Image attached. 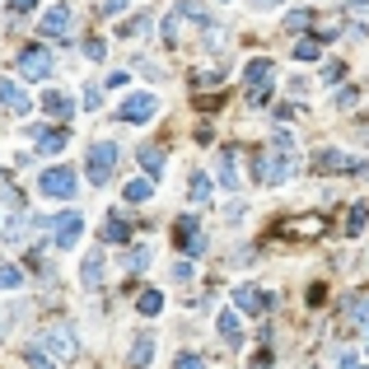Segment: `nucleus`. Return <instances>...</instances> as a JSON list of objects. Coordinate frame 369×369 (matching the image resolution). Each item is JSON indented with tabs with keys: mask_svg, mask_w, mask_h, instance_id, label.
Wrapping results in <instances>:
<instances>
[{
	"mask_svg": "<svg viewBox=\"0 0 369 369\" xmlns=\"http://www.w3.org/2000/svg\"><path fill=\"white\" fill-rule=\"evenodd\" d=\"M38 192L52 196V201H75V196H79V173H75V168H66V164L42 168V173H38Z\"/></svg>",
	"mask_w": 369,
	"mask_h": 369,
	"instance_id": "f257e3e1",
	"label": "nucleus"
},
{
	"mask_svg": "<svg viewBox=\"0 0 369 369\" xmlns=\"http://www.w3.org/2000/svg\"><path fill=\"white\" fill-rule=\"evenodd\" d=\"M294 173H299V159H294V150H266L262 159H257V178H262L266 187H281V183H290Z\"/></svg>",
	"mask_w": 369,
	"mask_h": 369,
	"instance_id": "f03ea898",
	"label": "nucleus"
},
{
	"mask_svg": "<svg viewBox=\"0 0 369 369\" xmlns=\"http://www.w3.org/2000/svg\"><path fill=\"white\" fill-rule=\"evenodd\" d=\"M38 225H42V229H52V238H56V248H61V253H71V248H79V234H84V215H79V211L42 215Z\"/></svg>",
	"mask_w": 369,
	"mask_h": 369,
	"instance_id": "7ed1b4c3",
	"label": "nucleus"
},
{
	"mask_svg": "<svg viewBox=\"0 0 369 369\" xmlns=\"http://www.w3.org/2000/svg\"><path fill=\"white\" fill-rule=\"evenodd\" d=\"M117 159H122V150H117L112 140H94L89 155H84V173H89V183L103 187L107 178H112V168H117Z\"/></svg>",
	"mask_w": 369,
	"mask_h": 369,
	"instance_id": "20e7f679",
	"label": "nucleus"
},
{
	"mask_svg": "<svg viewBox=\"0 0 369 369\" xmlns=\"http://www.w3.org/2000/svg\"><path fill=\"white\" fill-rule=\"evenodd\" d=\"M117 117L131 122V127H145V122H155L159 117V99L155 94H145V89H140V94H127L122 107H117Z\"/></svg>",
	"mask_w": 369,
	"mask_h": 369,
	"instance_id": "39448f33",
	"label": "nucleus"
},
{
	"mask_svg": "<svg viewBox=\"0 0 369 369\" xmlns=\"http://www.w3.org/2000/svg\"><path fill=\"white\" fill-rule=\"evenodd\" d=\"M14 66H19V75H24V79H47V75L56 71V61H52V52H47V47H24Z\"/></svg>",
	"mask_w": 369,
	"mask_h": 369,
	"instance_id": "423d86ee",
	"label": "nucleus"
},
{
	"mask_svg": "<svg viewBox=\"0 0 369 369\" xmlns=\"http://www.w3.org/2000/svg\"><path fill=\"white\" fill-rule=\"evenodd\" d=\"M42 346L52 351L56 360H75L79 355V337L71 327H47V332H42Z\"/></svg>",
	"mask_w": 369,
	"mask_h": 369,
	"instance_id": "0eeeda50",
	"label": "nucleus"
},
{
	"mask_svg": "<svg viewBox=\"0 0 369 369\" xmlns=\"http://www.w3.org/2000/svg\"><path fill=\"white\" fill-rule=\"evenodd\" d=\"M314 168H327V173H360L365 164H360V159H351V155H342V150H332V145H327V150H318V155H314Z\"/></svg>",
	"mask_w": 369,
	"mask_h": 369,
	"instance_id": "6e6552de",
	"label": "nucleus"
},
{
	"mask_svg": "<svg viewBox=\"0 0 369 369\" xmlns=\"http://www.w3.org/2000/svg\"><path fill=\"white\" fill-rule=\"evenodd\" d=\"M215 332H220V342L229 346V351H238V346H243V318H238V309H220Z\"/></svg>",
	"mask_w": 369,
	"mask_h": 369,
	"instance_id": "1a4fd4ad",
	"label": "nucleus"
},
{
	"mask_svg": "<svg viewBox=\"0 0 369 369\" xmlns=\"http://www.w3.org/2000/svg\"><path fill=\"white\" fill-rule=\"evenodd\" d=\"M0 107L10 112V117H28L33 112V103H28V94L14 84V79H0Z\"/></svg>",
	"mask_w": 369,
	"mask_h": 369,
	"instance_id": "9d476101",
	"label": "nucleus"
},
{
	"mask_svg": "<svg viewBox=\"0 0 369 369\" xmlns=\"http://www.w3.org/2000/svg\"><path fill=\"white\" fill-rule=\"evenodd\" d=\"M178 248H183L187 257H196V253L206 248V234H201V220H192V215H183V220H178Z\"/></svg>",
	"mask_w": 369,
	"mask_h": 369,
	"instance_id": "9b49d317",
	"label": "nucleus"
},
{
	"mask_svg": "<svg viewBox=\"0 0 369 369\" xmlns=\"http://www.w3.org/2000/svg\"><path fill=\"white\" fill-rule=\"evenodd\" d=\"M234 309L238 314H262V309H271V294H266L262 285H238L234 290Z\"/></svg>",
	"mask_w": 369,
	"mask_h": 369,
	"instance_id": "f8f14e48",
	"label": "nucleus"
},
{
	"mask_svg": "<svg viewBox=\"0 0 369 369\" xmlns=\"http://www.w3.org/2000/svg\"><path fill=\"white\" fill-rule=\"evenodd\" d=\"M71 33V5H52L42 14V38H66Z\"/></svg>",
	"mask_w": 369,
	"mask_h": 369,
	"instance_id": "ddd939ff",
	"label": "nucleus"
},
{
	"mask_svg": "<svg viewBox=\"0 0 369 369\" xmlns=\"http://www.w3.org/2000/svg\"><path fill=\"white\" fill-rule=\"evenodd\" d=\"M271 79H276V61L271 56H253L248 61V89H271Z\"/></svg>",
	"mask_w": 369,
	"mask_h": 369,
	"instance_id": "4468645a",
	"label": "nucleus"
},
{
	"mask_svg": "<svg viewBox=\"0 0 369 369\" xmlns=\"http://www.w3.org/2000/svg\"><path fill=\"white\" fill-rule=\"evenodd\" d=\"M66 140H71V136L61 131V127H38V131H33L38 155H61V150H66Z\"/></svg>",
	"mask_w": 369,
	"mask_h": 369,
	"instance_id": "2eb2a0df",
	"label": "nucleus"
},
{
	"mask_svg": "<svg viewBox=\"0 0 369 369\" xmlns=\"http://www.w3.org/2000/svg\"><path fill=\"white\" fill-rule=\"evenodd\" d=\"M103 253H89V257H84V266H79V285H84V290H99V285H103Z\"/></svg>",
	"mask_w": 369,
	"mask_h": 369,
	"instance_id": "dca6fc26",
	"label": "nucleus"
},
{
	"mask_svg": "<svg viewBox=\"0 0 369 369\" xmlns=\"http://www.w3.org/2000/svg\"><path fill=\"white\" fill-rule=\"evenodd\" d=\"M155 332H140V337H136V346H131V355H127V365L131 369H145L150 365V360H155Z\"/></svg>",
	"mask_w": 369,
	"mask_h": 369,
	"instance_id": "f3484780",
	"label": "nucleus"
},
{
	"mask_svg": "<svg viewBox=\"0 0 369 369\" xmlns=\"http://www.w3.org/2000/svg\"><path fill=\"white\" fill-rule=\"evenodd\" d=\"M215 178H220V187H225V192H238V159H234V150H220Z\"/></svg>",
	"mask_w": 369,
	"mask_h": 369,
	"instance_id": "a211bd4d",
	"label": "nucleus"
},
{
	"mask_svg": "<svg viewBox=\"0 0 369 369\" xmlns=\"http://www.w3.org/2000/svg\"><path fill=\"white\" fill-rule=\"evenodd\" d=\"M42 112H47V117H56V122H66V117L75 112V103H71L66 94H56V89H47V94H42Z\"/></svg>",
	"mask_w": 369,
	"mask_h": 369,
	"instance_id": "6ab92c4d",
	"label": "nucleus"
},
{
	"mask_svg": "<svg viewBox=\"0 0 369 369\" xmlns=\"http://www.w3.org/2000/svg\"><path fill=\"white\" fill-rule=\"evenodd\" d=\"M103 238L107 243H127V238H131V215H107V225H103Z\"/></svg>",
	"mask_w": 369,
	"mask_h": 369,
	"instance_id": "aec40b11",
	"label": "nucleus"
},
{
	"mask_svg": "<svg viewBox=\"0 0 369 369\" xmlns=\"http://www.w3.org/2000/svg\"><path fill=\"white\" fill-rule=\"evenodd\" d=\"M155 178H131V183L122 187V196H127V201H131V206H140V201H150V196H155Z\"/></svg>",
	"mask_w": 369,
	"mask_h": 369,
	"instance_id": "412c9836",
	"label": "nucleus"
},
{
	"mask_svg": "<svg viewBox=\"0 0 369 369\" xmlns=\"http://www.w3.org/2000/svg\"><path fill=\"white\" fill-rule=\"evenodd\" d=\"M346 10H351V33L360 38L369 28V0H346Z\"/></svg>",
	"mask_w": 369,
	"mask_h": 369,
	"instance_id": "4be33fe9",
	"label": "nucleus"
},
{
	"mask_svg": "<svg viewBox=\"0 0 369 369\" xmlns=\"http://www.w3.org/2000/svg\"><path fill=\"white\" fill-rule=\"evenodd\" d=\"M206 196H211V178H206V173H192V178H187V201L201 206Z\"/></svg>",
	"mask_w": 369,
	"mask_h": 369,
	"instance_id": "5701e85b",
	"label": "nucleus"
},
{
	"mask_svg": "<svg viewBox=\"0 0 369 369\" xmlns=\"http://www.w3.org/2000/svg\"><path fill=\"white\" fill-rule=\"evenodd\" d=\"M365 225H369V206H365V201H355V206H351V220H346V234L355 238Z\"/></svg>",
	"mask_w": 369,
	"mask_h": 369,
	"instance_id": "b1692460",
	"label": "nucleus"
},
{
	"mask_svg": "<svg viewBox=\"0 0 369 369\" xmlns=\"http://www.w3.org/2000/svg\"><path fill=\"white\" fill-rule=\"evenodd\" d=\"M19 285H24V266L5 262L0 266V290H19Z\"/></svg>",
	"mask_w": 369,
	"mask_h": 369,
	"instance_id": "393cba45",
	"label": "nucleus"
},
{
	"mask_svg": "<svg viewBox=\"0 0 369 369\" xmlns=\"http://www.w3.org/2000/svg\"><path fill=\"white\" fill-rule=\"evenodd\" d=\"M322 56V38H304V42H294V61H318Z\"/></svg>",
	"mask_w": 369,
	"mask_h": 369,
	"instance_id": "a878e982",
	"label": "nucleus"
},
{
	"mask_svg": "<svg viewBox=\"0 0 369 369\" xmlns=\"http://www.w3.org/2000/svg\"><path fill=\"white\" fill-rule=\"evenodd\" d=\"M122 266H127V271H145V266H150V248H145V243H136L131 253L122 257Z\"/></svg>",
	"mask_w": 369,
	"mask_h": 369,
	"instance_id": "bb28decb",
	"label": "nucleus"
},
{
	"mask_svg": "<svg viewBox=\"0 0 369 369\" xmlns=\"http://www.w3.org/2000/svg\"><path fill=\"white\" fill-rule=\"evenodd\" d=\"M140 164L159 178V173H164V150H159V145H145V150H140Z\"/></svg>",
	"mask_w": 369,
	"mask_h": 369,
	"instance_id": "cd10ccee",
	"label": "nucleus"
},
{
	"mask_svg": "<svg viewBox=\"0 0 369 369\" xmlns=\"http://www.w3.org/2000/svg\"><path fill=\"white\" fill-rule=\"evenodd\" d=\"M136 309H140L145 318H150V314H159V309H164V294H159V290H145L140 299H136Z\"/></svg>",
	"mask_w": 369,
	"mask_h": 369,
	"instance_id": "c85d7f7f",
	"label": "nucleus"
},
{
	"mask_svg": "<svg viewBox=\"0 0 369 369\" xmlns=\"http://www.w3.org/2000/svg\"><path fill=\"white\" fill-rule=\"evenodd\" d=\"M346 314L360 322V332H369V299H351V304H346Z\"/></svg>",
	"mask_w": 369,
	"mask_h": 369,
	"instance_id": "c756f323",
	"label": "nucleus"
},
{
	"mask_svg": "<svg viewBox=\"0 0 369 369\" xmlns=\"http://www.w3.org/2000/svg\"><path fill=\"white\" fill-rule=\"evenodd\" d=\"M173 369H206V355H196V351H183V355L173 360Z\"/></svg>",
	"mask_w": 369,
	"mask_h": 369,
	"instance_id": "7c9ffc66",
	"label": "nucleus"
},
{
	"mask_svg": "<svg viewBox=\"0 0 369 369\" xmlns=\"http://www.w3.org/2000/svg\"><path fill=\"white\" fill-rule=\"evenodd\" d=\"M103 38H89V42H84V56H89V61H103Z\"/></svg>",
	"mask_w": 369,
	"mask_h": 369,
	"instance_id": "2f4dec72",
	"label": "nucleus"
},
{
	"mask_svg": "<svg viewBox=\"0 0 369 369\" xmlns=\"http://www.w3.org/2000/svg\"><path fill=\"white\" fill-rule=\"evenodd\" d=\"M140 28H150V14H136L131 24L122 28V38H136V33H140Z\"/></svg>",
	"mask_w": 369,
	"mask_h": 369,
	"instance_id": "473e14b6",
	"label": "nucleus"
},
{
	"mask_svg": "<svg viewBox=\"0 0 369 369\" xmlns=\"http://www.w3.org/2000/svg\"><path fill=\"white\" fill-rule=\"evenodd\" d=\"M28 365H33V369H56L52 360H47V355H42V351H38V346H33V351H28Z\"/></svg>",
	"mask_w": 369,
	"mask_h": 369,
	"instance_id": "72a5a7b5",
	"label": "nucleus"
},
{
	"mask_svg": "<svg viewBox=\"0 0 369 369\" xmlns=\"http://www.w3.org/2000/svg\"><path fill=\"white\" fill-rule=\"evenodd\" d=\"M99 99H103V94H99V84H89V89H84V112H94Z\"/></svg>",
	"mask_w": 369,
	"mask_h": 369,
	"instance_id": "f704fd0d",
	"label": "nucleus"
},
{
	"mask_svg": "<svg viewBox=\"0 0 369 369\" xmlns=\"http://www.w3.org/2000/svg\"><path fill=\"white\" fill-rule=\"evenodd\" d=\"M342 75H346V66H342V61H332V66L322 71V79H327V84H337V79H342Z\"/></svg>",
	"mask_w": 369,
	"mask_h": 369,
	"instance_id": "c9c22d12",
	"label": "nucleus"
},
{
	"mask_svg": "<svg viewBox=\"0 0 369 369\" xmlns=\"http://www.w3.org/2000/svg\"><path fill=\"white\" fill-rule=\"evenodd\" d=\"M5 5H10V10H14V14H28V10H33V5H38V0H5Z\"/></svg>",
	"mask_w": 369,
	"mask_h": 369,
	"instance_id": "e433bc0d",
	"label": "nucleus"
},
{
	"mask_svg": "<svg viewBox=\"0 0 369 369\" xmlns=\"http://www.w3.org/2000/svg\"><path fill=\"white\" fill-rule=\"evenodd\" d=\"M309 19H314V14H309V10H304V14H290V19H285V24H290V28H309Z\"/></svg>",
	"mask_w": 369,
	"mask_h": 369,
	"instance_id": "4c0bfd02",
	"label": "nucleus"
},
{
	"mask_svg": "<svg viewBox=\"0 0 369 369\" xmlns=\"http://www.w3.org/2000/svg\"><path fill=\"white\" fill-rule=\"evenodd\" d=\"M248 369H271V351H262V355H253V365Z\"/></svg>",
	"mask_w": 369,
	"mask_h": 369,
	"instance_id": "58836bf2",
	"label": "nucleus"
},
{
	"mask_svg": "<svg viewBox=\"0 0 369 369\" xmlns=\"http://www.w3.org/2000/svg\"><path fill=\"white\" fill-rule=\"evenodd\" d=\"M127 10V0H103V14H122Z\"/></svg>",
	"mask_w": 369,
	"mask_h": 369,
	"instance_id": "ea45409f",
	"label": "nucleus"
},
{
	"mask_svg": "<svg viewBox=\"0 0 369 369\" xmlns=\"http://www.w3.org/2000/svg\"><path fill=\"white\" fill-rule=\"evenodd\" d=\"M281 0H253V10H276Z\"/></svg>",
	"mask_w": 369,
	"mask_h": 369,
	"instance_id": "a19ab883",
	"label": "nucleus"
},
{
	"mask_svg": "<svg viewBox=\"0 0 369 369\" xmlns=\"http://www.w3.org/2000/svg\"><path fill=\"white\" fill-rule=\"evenodd\" d=\"M342 369H369V365H360V360H346V365Z\"/></svg>",
	"mask_w": 369,
	"mask_h": 369,
	"instance_id": "79ce46f5",
	"label": "nucleus"
}]
</instances>
